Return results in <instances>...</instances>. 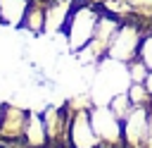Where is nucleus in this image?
<instances>
[{"mask_svg":"<svg viewBox=\"0 0 152 148\" xmlns=\"http://www.w3.org/2000/svg\"><path fill=\"white\" fill-rule=\"evenodd\" d=\"M97 12L93 10V0H71V14L66 19L64 26V36L71 50H83L93 36H95V26H97Z\"/></svg>","mask_w":152,"mask_h":148,"instance_id":"1","label":"nucleus"},{"mask_svg":"<svg viewBox=\"0 0 152 148\" xmlns=\"http://www.w3.org/2000/svg\"><path fill=\"white\" fill-rule=\"evenodd\" d=\"M150 127V110L147 107H133L131 115L121 122V141L131 148H145Z\"/></svg>","mask_w":152,"mask_h":148,"instance_id":"2","label":"nucleus"},{"mask_svg":"<svg viewBox=\"0 0 152 148\" xmlns=\"http://www.w3.org/2000/svg\"><path fill=\"white\" fill-rule=\"evenodd\" d=\"M100 143L93 122H90V110H76L71 115V127H69V146L71 148H95Z\"/></svg>","mask_w":152,"mask_h":148,"instance_id":"3","label":"nucleus"},{"mask_svg":"<svg viewBox=\"0 0 152 148\" xmlns=\"http://www.w3.org/2000/svg\"><path fill=\"white\" fill-rule=\"evenodd\" d=\"M90 122L102 143H119L121 141V119L109 107H93L90 110Z\"/></svg>","mask_w":152,"mask_h":148,"instance_id":"4","label":"nucleus"},{"mask_svg":"<svg viewBox=\"0 0 152 148\" xmlns=\"http://www.w3.org/2000/svg\"><path fill=\"white\" fill-rule=\"evenodd\" d=\"M26 110L17 107V105H2V115H0V136L17 141L24 138V124H26Z\"/></svg>","mask_w":152,"mask_h":148,"instance_id":"5","label":"nucleus"},{"mask_svg":"<svg viewBox=\"0 0 152 148\" xmlns=\"http://www.w3.org/2000/svg\"><path fill=\"white\" fill-rule=\"evenodd\" d=\"M71 14V0H48L45 5V33L64 31Z\"/></svg>","mask_w":152,"mask_h":148,"instance_id":"6","label":"nucleus"},{"mask_svg":"<svg viewBox=\"0 0 152 148\" xmlns=\"http://www.w3.org/2000/svg\"><path fill=\"white\" fill-rule=\"evenodd\" d=\"M24 141L33 148H43L48 143V131H45V119L38 112H28L26 115V124H24Z\"/></svg>","mask_w":152,"mask_h":148,"instance_id":"7","label":"nucleus"},{"mask_svg":"<svg viewBox=\"0 0 152 148\" xmlns=\"http://www.w3.org/2000/svg\"><path fill=\"white\" fill-rule=\"evenodd\" d=\"M26 7H28V0H0V19H2V26L21 29Z\"/></svg>","mask_w":152,"mask_h":148,"instance_id":"8","label":"nucleus"},{"mask_svg":"<svg viewBox=\"0 0 152 148\" xmlns=\"http://www.w3.org/2000/svg\"><path fill=\"white\" fill-rule=\"evenodd\" d=\"M138 57L147 64V69H152V31H147L140 38V48H138Z\"/></svg>","mask_w":152,"mask_h":148,"instance_id":"9","label":"nucleus"},{"mask_svg":"<svg viewBox=\"0 0 152 148\" xmlns=\"http://www.w3.org/2000/svg\"><path fill=\"white\" fill-rule=\"evenodd\" d=\"M0 115H2V105H0Z\"/></svg>","mask_w":152,"mask_h":148,"instance_id":"10","label":"nucleus"}]
</instances>
